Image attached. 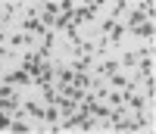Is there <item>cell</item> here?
I'll return each instance as SVG.
<instances>
[{
	"label": "cell",
	"instance_id": "6",
	"mask_svg": "<svg viewBox=\"0 0 156 134\" xmlns=\"http://www.w3.org/2000/svg\"><path fill=\"white\" fill-rule=\"evenodd\" d=\"M125 34H128V25H125V22H115V25H112V31L106 34V47H112V50H122Z\"/></svg>",
	"mask_w": 156,
	"mask_h": 134
},
{
	"label": "cell",
	"instance_id": "5",
	"mask_svg": "<svg viewBox=\"0 0 156 134\" xmlns=\"http://www.w3.org/2000/svg\"><path fill=\"white\" fill-rule=\"evenodd\" d=\"M122 97H125V106H128L131 112H144L147 103H150L147 93H137V90H128V93H122Z\"/></svg>",
	"mask_w": 156,
	"mask_h": 134
},
{
	"label": "cell",
	"instance_id": "14",
	"mask_svg": "<svg viewBox=\"0 0 156 134\" xmlns=\"http://www.w3.org/2000/svg\"><path fill=\"white\" fill-rule=\"evenodd\" d=\"M119 65H122V69H134V65H137V53H134V50H122Z\"/></svg>",
	"mask_w": 156,
	"mask_h": 134
},
{
	"label": "cell",
	"instance_id": "18",
	"mask_svg": "<svg viewBox=\"0 0 156 134\" xmlns=\"http://www.w3.org/2000/svg\"><path fill=\"white\" fill-rule=\"evenodd\" d=\"M128 12V0H115V6H112V19H122Z\"/></svg>",
	"mask_w": 156,
	"mask_h": 134
},
{
	"label": "cell",
	"instance_id": "4",
	"mask_svg": "<svg viewBox=\"0 0 156 134\" xmlns=\"http://www.w3.org/2000/svg\"><path fill=\"white\" fill-rule=\"evenodd\" d=\"M37 6H41V22L47 28H53V22L59 16V0H44V3H37Z\"/></svg>",
	"mask_w": 156,
	"mask_h": 134
},
{
	"label": "cell",
	"instance_id": "11",
	"mask_svg": "<svg viewBox=\"0 0 156 134\" xmlns=\"http://www.w3.org/2000/svg\"><path fill=\"white\" fill-rule=\"evenodd\" d=\"M56 81L59 84H72L75 81V72L69 69V62H56Z\"/></svg>",
	"mask_w": 156,
	"mask_h": 134
},
{
	"label": "cell",
	"instance_id": "22",
	"mask_svg": "<svg viewBox=\"0 0 156 134\" xmlns=\"http://www.w3.org/2000/svg\"><path fill=\"white\" fill-rule=\"evenodd\" d=\"M0 3H3V0H0Z\"/></svg>",
	"mask_w": 156,
	"mask_h": 134
},
{
	"label": "cell",
	"instance_id": "3",
	"mask_svg": "<svg viewBox=\"0 0 156 134\" xmlns=\"http://www.w3.org/2000/svg\"><path fill=\"white\" fill-rule=\"evenodd\" d=\"M69 69L72 72H90L94 69V53H69Z\"/></svg>",
	"mask_w": 156,
	"mask_h": 134
},
{
	"label": "cell",
	"instance_id": "20",
	"mask_svg": "<svg viewBox=\"0 0 156 134\" xmlns=\"http://www.w3.org/2000/svg\"><path fill=\"white\" fill-rule=\"evenodd\" d=\"M9 122H12V118H9V112H3V109H0V131H6V128H9Z\"/></svg>",
	"mask_w": 156,
	"mask_h": 134
},
{
	"label": "cell",
	"instance_id": "2",
	"mask_svg": "<svg viewBox=\"0 0 156 134\" xmlns=\"http://www.w3.org/2000/svg\"><path fill=\"white\" fill-rule=\"evenodd\" d=\"M0 81H6V84H12V87H28L31 84V75L22 69H12V72H0Z\"/></svg>",
	"mask_w": 156,
	"mask_h": 134
},
{
	"label": "cell",
	"instance_id": "21",
	"mask_svg": "<svg viewBox=\"0 0 156 134\" xmlns=\"http://www.w3.org/2000/svg\"><path fill=\"white\" fill-rule=\"evenodd\" d=\"M106 3H109V0H87V6L94 9V12H97V9H103V6H106Z\"/></svg>",
	"mask_w": 156,
	"mask_h": 134
},
{
	"label": "cell",
	"instance_id": "16",
	"mask_svg": "<svg viewBox=\"0 0 156 134\" xmlns=\"http://www.w3.org/2000/svg\"><path fill=\"white\" fill-rule=\"evenodd\" d=\"M69 25H72V12H59L56 22H53V28H56V31H62V28H69Z\"/></svg>",
	"mask_w": 156,
	"mask_h": 134
},
{
	"label": "cell",
	"instance_id": "8",
	"mask_svg": "<svg viewBox=\"0 0 156 134\" xmlns=\"http://www.w3.org/2000/svg\"><path fill=\"white\" fill-rule=\"evenodd\" d=\"M53 78H56V65H53V62L47 59V62H41V75H37V78H34L31 84L44 87V84H50V81H53Z\"/></svg>",
	"mask_w": 156,
	"mask_h": 134
},
{
	"label": "cell",
	"instance_id": "9",
	"mask_svg": "<svg viewBox=\"0 0 156 134\" xmlns=\"http://www.w3.org/2000/svg\"><path fill=\"white\" fill-rule=\"evenodd\" d=\"M22 109H25V115H28L31 122H41V125H44V106L37 103V100H25Z\"/></svg>",
	"mask_w": 156,
	"mask_h": 134
},
{
	"label": "cell",
	"instance_id": "15",
	"mask_svg": "<svg viewBox=\"0 0 156 134\" xmlns=\"http://www.w3.org/2000/svg\"><path fill=\"white\" fill-rule=\"evenodd\" d=\"M72 84H78V87H90V84H94V75H90V72H75V81Z\"/></svg>",
	"mask_w": 156,
	"mask_h": 134
},
{
	"label": "cell",
	"instance_id": "19",
	"mask_svg": "<svg viewBox=\"0 0 156 134\" xmlns=\"http://www.w3.org/2000/svg\"><path fill=\"white\" fill-rule=\"evenodd\" d=\"M137 6H140V9H144L147 16L153 19V12H156V3H153V0H137Z\"/></svg>",
	"mask_w": 156,
	"mask_h": 134
},
{
	"label": "cell",
	"instance_id": "7",
	"mask_svg": "<svg viewBox=\"0 0 156 134\" xmlns=\"http://www.w3.org/2000/svg\"><path fill=\"white\" fill-rule=\"evenodd\" d=\"M128 34L140 37V41H153V34H156V25H153V19H147V22H140V25H131V28H128Z\"/></svg>",
	"mask_w": 156,
	"mask_h": 134
},
{
	"label": "cell",
	"instance_id": "17",
	"mask_svg": "<svg viewBox=\"0 0 156 134\" xmlns=\"http://www.w3.org/2000/svg\"><path fill=\"white\" fill-rule=\"evenodd\" d=\"M31 128H34V125H28V122H25V118H12L6 131H31Z\"/></svg>",
	"mask_w": 156,
	"mask_h": 134
},
{
	"label": "cell",
	"instance_id": "10",
	"mask_svg": "<svg viewBox=\"0 0 156 134\" xmlns=\"http://www.w3.org/2000/svg\"><path fill=\"white\" fill-rule=\"evenodd\" d=\"M62 97H69V100H75V103H81L84 100V87H78V84H59L56 87Z\"/></svg>",
	"mask_w": 156,
	"mask_h": 134
},
{
	"label": "cell",
	"instance_id": "1",
	"mask_svg": "<svg viewBox=\"0 0 156 134\" xmlns=\"http://www.w3.org/2000/svg\"><path fill=\"white\" fill-rule=\"evenodd\" d=\"M34 41H37V37H34V34H28V31H22V28L6 34V47H9V50H22V47H25V50H31V47H34Z\"/></svg>",
	"mask_w": 156,
	"mask_h": 134
},
{
	"label": "cell",
	"instance_id": "13",
	"mask_svg": "<svg viewBox=\"0 0 156 134\" xmlns=\"http://www.w3.org/2000/svg\"><path fill=\"white\" fill-rule=\"evenodd\" d=\"M59 118H62L59 106H56V103H47V106H44V125H56Z\"/></svg>",
	"mask_w": 156,
	"mask_h": 134
},
{
	"label": "cell",
	"instance_id": "12",
	"mask_svg": "<svg viewBox=\"0 0 156 134\" xmlns=\"http://www.w3.org/2000/svg\"><path fill=\"white\" fill-rule=\"evenodd\" d=\"M150 16H147V12L144 9H140V6H134L131 12H125V25H128V28H131V25H140V22H147Z\"/></svg>",
	"mask_w": 156,
	"mask_h": 134
}]
</instances>
